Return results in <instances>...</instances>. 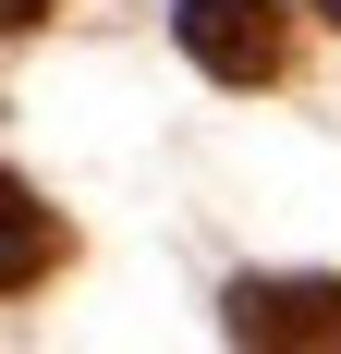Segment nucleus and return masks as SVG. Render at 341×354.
Segmentation results:
<instances>
[{
  "label": "nucleus",
  "mask_w": 341,
  "mask_h": 354,
  "mask_svg": "<svg viewBox=\"0 0 341 354\" xmlns=\"http://www.w3.org/2000/svg\"><path fill=\"white\" fill-rule=\"evenodd\" d=\"M49 257H61L49 208H37L25 183H0V293H37V281H49Z\"/></svg>",
  "instance_id": "3"
},
{
  "label": "nucleus",
  "mask_w": 341,
  "mask_h": 354,
  "mask_svg": "<svg viewBox=\"0 0 341 354\" xmlns=\"http://www.w3.org/2000/svg\"><path fill=\"white\" fill-rule=\"evenodd\" d=\"M37 12H49V0H12V25H37Z\"/></svg>",
  "instance_id": "4"
},
{
  "label": "nucleus",
  "mask_w": 341,
  "mask_h": 354,
  "mask_svg": "<svg viewBox=\"0 0 341 354\" xmlns=\"http://www.w3.org/2000/svg\"><path fill=\"white\" fill-rule=\"evenodd\" d=\"M317 12H329V25H341V0H317Z\"/></svg>",
  "instance_id": "5"
},
{
  "label": "nucleus",
  "mask_w": 341,
  "mask_h": 354,
  "mask_svg": "<svg viewBox=\"0 0 341 354\" xmlns=\"http://www.w3.org/2000/svg\"><path fill=\"white\" fill-rule=\"evenodd\" d=\"M220 330L232 342H341V281H232Z\"/></svg>",
  "instance_id": "2"
},
{
  "label": "nucleus",
  "mask_w": 341,
  "mask_h": 354,
  "mask_svg": "<svg viewBox=\"0 0 341 354\" xmlns=\"http://www.w3.org/2000/svg\"><path fill=\"white\" fill-rule=\"evenodd\" d=\"M170 25H183V49L220 86H280V62H293V12L280 0H183Z\"/></svg>",
  "instance_id": "1"
}]
</instances>
